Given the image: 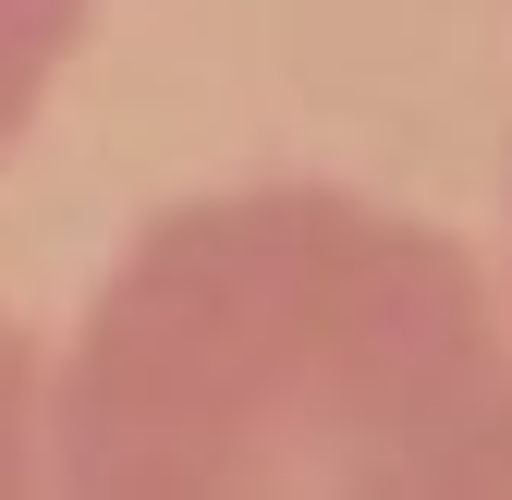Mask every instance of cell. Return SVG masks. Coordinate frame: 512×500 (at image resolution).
<instances>
[{
  "mask_svg": "<svg viewBox=\"0 0 512 500\" xmlns=\"http://www.w3.org/2000/svg\"><path fill=\"white\" fill-rule=\"evenodd\" d=\"M98 0H0V147L37 122V98L61 86V61H74Z\"/></svg>",
  "mask_w": 512,
  "mask_h": 500,
  "instance_id": "7a4b0ae2",
  "label": "cell"
},
{
  "mask_svg": "<svg viewBox=\"0 0 512 500\" xmlns=\"http://www.w3.org/2000/svg\"><path fill=\"white\" fill-rule=\"evenodd\" d=\"M0 500H37V354L0 318Z\"/></svg>",
  "mask_w": 512,
  "mask_h": 500,
  "instance_id": "3957f363",
  "label": "cell"
},
{
  "mask_svg": "<svg viewBox=\"0 0 512 500\" xmlns=\"http://www.w3.org/2000/svg\"><path fill=\"white\" fill-rule=\"evenodd\" d=\"M37 500H512V318L439 220L232 183L37 366Z\"/></svg>",
  "mask_w": 512,
  "mask_h": 500,
  "instance_id": "6da1fadb",
  "label": "cell"
}]
</instances>
